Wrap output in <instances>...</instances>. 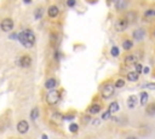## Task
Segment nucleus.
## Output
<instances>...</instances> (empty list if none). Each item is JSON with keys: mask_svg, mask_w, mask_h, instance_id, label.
I'll use <instances>...</instances> for the list:
<instances>
[{"mask_svg": "<svg viewBox=\"0 0 155 139\" xmlns=\"http://www.w3.org/2000/svg\"><path fill=\"white\" fill-rule=\"evenodd\" d=\"M18 40L21 42L24 47L27 48H30L34 46V42H35V35L34 33L30 30V29H26L23 31H21L18 34Z\"/></svg>", "mask_w": 155, "mask_h": 139, "instance_id": "1", "label": "nucleus"}, {"mask_svg": "<svg viewBox=\"0 0 155 139\" xmlns=\"http://www.w3.org/2000/svg\"><path fill=\"white\" fill-rule=\"evenodd\" d=\"M60 98H61L60 92L55 91V90H51L46 96V100H47V103L50 104V105H55V104H57L58 100H60Z\"/></svg>", "mask_w": 155, "mask_h": 139, "instance_id": "2", "label": "nucleus"}, {"mask_svg": "<svg viewBox=\"0 0 155 139\" xmlns=\"http://www.w3.org/2000/svg\"><path fill=\"white\" fill-rule=\"evenodd\" d=\"M114 90H115V85H111V83H107L104 87L102 89V97L108 99L110 98L113 94H114Z\"/></svg>", "mask_w": 155, "mask_h": 139, "instance_id": "3", "label": "nucleus"}, {"mask_svg": "<svg viewBox=\"0 0 155 139\" xmlns=\"http://www.w3.org/2000/svg\"><path fill=\"white\" fill-rule=\"evenodd\" d=\"M128 24H130V22L127 21L126 17H124V18L118 20V22H116L115 27H116V30H118V31H124L125 29H127Z\"/></svg>", "mask_w": 155, "mask_h": 139, "instance_id": "4", "label": "nucleus"}, {"mask_svg": "<svg viewBox=\"0 0 155 139\" xmlns=\"http://www.w3.org/2000/svg\"><path fill=\"white\" fill-rule=\"evenodd\" d=\"M0 27H1V29L4 31H10L13 29V21L11 18H5L1 21V24H0Z\"/></svg>", "mask_w": 155, "mask_h": 139, "instance_id": "5", "label": "nucleus"}, {"mask_svg": "<svg viewBox=\"0 0 155 139\" xmlns=\"http://www.w3.org/2000/svg\"><path fill=\"white\" fill-rule=\"evenodd\" d=\"M29 129V124L27 122L26 120H22V121H19V122L17 124V131L21 133V134H24L27 133Z\"/></svg>", "mask_w": 155, "mask_h": 139, "instance_id": "6", "label": "nucleus"}, {"mask_svg": "<svg viewBox=\"0 0 155 139\" xmlns=\"http://www.w3.org/2000/svg\"><path fill=\"white\" fill-rule=\"evenodd\" d=\"M18 63H19V65H21L22 68H28L32 64V58L28 55H24V56H22L21 58H19Z\"/></svg>", "mask_w": 155, "mask_h": 139, "instance_id": "7", "label": "nucleus"}, {"mask_svg": "<svg viewBox=\"0 0 155 139\" xmlns=\"http://www.w3.org/2000/svg\"><path fill=\"white\" fill-rule=\"evenodd\" d=\"M132 37H133V39H136V40H143L144 37H145V31H144V29L138 28V29H136V30L132 33Z\"/></svg>", "mask_w": 155, "mask_h": 139, "instance_id": "8", "label": "nucleus"}, {"mask_svg": "<svg viewBox=\"0 0 155 139\" xmlns=\"http://www.w3.org/2000/svg\"><path fill=\"white\" fill-rule=\"evenodd\" d=\"M137 61H138L137 55H128L125 58V64L126 65H133V64L137 63Z\"/></svg>", "mask_w": 155, "mask_h": 139, "instance_id": "9", "label": "nucleus"}, {"mask_svg": "<svg viewBox=\"0 0 155 139\" xmlns=\"http://www.w3.org/2000/svg\"><path fill=\"white\" fill-rule=\"evenodd\" d=\"M58 13H60V10H58V7L55 6V5H51V6L49 7V10H47V15H49V17H51V18H55V17H57Z\"/></svg>", "mask_w": 155, "mask_h": 139, "instance_id": "10", "label": "nucleus"}, {"mask_svg": "<svg viewBox=\"0 0 155 139\" xmlns=\"http://www.w3.org/2000/svg\"><path fill=\"white\" fill-rule=\"evenodd\" d=\"M115 7L116 10H125L127 7V0H115Z\"/></svg>", "mask_w": 155, "mask_h": 139, "instance_id": "11", "label": "nucleus"}, {"mask_svg": "<svg viewBox=\"0 0 155 139\" xmlns=\"http://www.w3.org/2000/svg\"><path fill=\"white\" fill-rule=\"evenodd\" d=\"M136 105H137V97H136V96L128 97V99H127V107L130 109H133Z\"/></svg>", "mask_w": 155, "mask_h": 139, "instance_id": "12", "label": "nucleus"}, {"mask_svg": "<svg viewBox=\"0 0 155 139\" xmlns=\"http://www.w3.org/2000/svg\"><path fill=\"white\" fill-rule=\"evenodd\" d=\"M56 85H57V81H56L53 78H51V79H49V80L45 82V87H46L47 90H53V89L56 87Z\"/></svg>", "mask_w": 155, "mask_h": 139, "instance_id": "13", "label": "nucleus"}, {"mask_svg": "<svg viewBox=\"0 0 155 139\" xmlns=\"http://www.w3.org/2000/svg\"><path fill=\"white\" fill-rule=\"evenodd\" d=\"M140 78V74L137 72H131L127 74V80L131 81V82H134V81H137Z\"/></svg>", "mask_w": 155, "mask_h": 139, "instance_id": "14", "label": "nucleus"}, {"mask_svg": "<svg viewBox=\"0 0 155 139\" xmlns=\"http://www.w3.org/2000/svg\"><path fill=\"white\" fill-rule=\"evenodd\" d=\"M155 17V10L150 9V10H147L145 13H144V20L145 21H150Z\"/></svg>", "mask_w": 155, "mask_h": 139, "instance_id": "15", "label": "nucleus"}, {"mask_svg": "<svg viewBox=\"0 0 155 139\" xmlns=\"http://www.w3.org/2000/svg\"><path fill=\"white\" fill-rule=\"evenodd\" d=\"M43 16H44V7H38L34 11V17H35L36 20H40Z\"/></svg>", "mask_w": 155, "mask_h": 139, "instance_id": "16", "label": "nucleus"}, {"mask_svg": "<svg viewBox=\"0 0 155 139\" xmlns=\"http://www.w3.org/2000/svg\"><path fill=\"white\" fill-rule=\"evenodd\" d=\"M140 98H141V105H145L147 102H148L149 96H148L147 92H141V93H140Z\"/></svg>", "mask_w": 155, "mask_h": 139, "instance_id": "17", "label": "nucleus"}, {"mask_svg": "<svg viewBox=\"0 0 155 139\" xmlns=\"http://www.w3.org/2000/svg\"><path fill=\"white\" fill-rule=\"evenodd\" d=\"M119 109H120V107H119V104L116 103V102H113L110 105H109V111L113 114V113H116V111H119Z\"/></svg>", "mask_w": 155, "mask_h": 139, "instance_id": "18", "label": "nucleus"}, {"mask_svg": "<svg viewBox=\"0 0 155 139\" xmlns=\"http://www.w3.org/2000/svg\"><path fill=\"white\" fill-rule=\"evenodd\" d=\"M145 111H147V114L148 115H155V103H151V104H149V105L147 107V109H145Z\"/></svg>", "mask_w": 155, "mask_h": 139, "instance_id": "19", "label": "nucleus"}, {"mask_svg": "<svg viewBox=\"0 0 155 139\" xmlns=\"http://www.w3.org/2000/svg\"><path fill=\"white\" fill-rule=\"evenodd\" d=\"M101 105H100V104H93V105L90 108V113L91 114H98L100 111H101Z\"/></svg>", "mask_w": 155, "mask_h": 139, "instance_id": "20", "label": "nucleus"}, {"mask_svg": "<svg viewBox=\"0 0 155 139\" xmlns=\"http://www.w3.org/2000/svg\"><path fill=\"white\" fill-rule=\"evenodd\" d=\"M132 46H133V42H132L131 40H125V41L123 42V48H124V50H126V51L131 50V48H132Z\"/></svg>", "mask_w": 155, "mask_h": 139, "instance_id": "21", "label": "nucleus"}, {"mask_svg": "<svg viewBox=\"0 0 155 139\" xmlns=\"http://www.w3.org/2000/svg\"><path fill=\"white\" fill-rule=\"evenodd\" d=\"M126 18H127V21H128L130 23H133V22L136 21V13H134V12H128V13L126 15Z\"/></svg>", "mask_w": 155, "mask_h": 139, "instance_id": "22", "label": "nucleus"}, {"mask_svg": "<svg viewBox=\"0 0 155 139\" xmlns=\"http://www.w3.org/2000/svg\"><path fill=\"white\" fill-rule=\"evenodd\" d=\"M38 116H39V109H38V108H34V109L32 110V113H30V119L35 121V120L38 119Z\"/></svg>", "mask_w": 155, "mask_h": 139, "instance_id": "23", "label": "nucleus"}, {"mask_svg": "<svg viewBox=\"0 0 155 139\" xmlns=\"http://www.w3.org/2000/svg\"><path fill=\"white\" fill-rule=\"evenodd\" d=\"M119 48L116 47V46H113L111 47V50H110V53H111V56H114V57H118L119 56Z\"/></svg>", "mask_w": 155, "mask_h": 139, "instance_id": "24", "label": "nucleus"}, {"mask_svg": "<svg viewBox=\"0 0 155 139\" xmlns=\"http://www.w3.org/2000/svg\"><path fill=\"white\" fill-rule=\"evenodd\" d=\"M124 86H125V80H123V79H119L115 82V87H118V89H121Z\"/></svg>", "mask_w": 155, "mask_h": 139, "instance_id": "25", "label": "nucleus"}, {"mask_svg": "<svg viewBox=\"0 0 155 139\" xmlns=\"http://www.w3.org/2000/svg\"><path fill=\"white\" fill-rule=\"evenodd\" d=\"M78 129H79V127H78V125H76V124H70V126H69V131H70V132L76 133V132H78Z\"/></svg>", "mask_w": 155, "mask_h": 139, "instance_id": "26", "label": "nucleus"}, {"mask_svg": "<svg viewBox=\"0 0 155 139\" xmlns=\"http://www.w3.org/2000/svg\"><path fill=\"white\" fill-rule=\"evenodd\" d=\"M134 67H136V72H137L138 74H141V73L143 72V65H142V64H140V63H136V64H134Z\"/></svg>", "mask_w": 155, "mask_h": 139, "instance_id": "27", "label": "nucleus"}, {"mask_svg": "<svg viewBox=\"0 0 155 139\" xmlns=\"http://www.w3.org/2000/svg\"><path fill=\"white\" fill-rule=\"evenodd\" d=\"M110 115H111V113H110L109 110H107L106 113H103V115H102V120H108V119L110 117Z\"/></svg>", "mask_w": 155, "mask_h": 139, "instance_id": "28", "label": "nucleus"}, {"mask_svg": "<svg viewBox=\"0 0 155 139\" xmlns=\"http://www.w3.org/2000/svg\"><path fill=\"white\" fill-rule=\"evenodd\" d=\"M76 4V0H67V5L68 7H74Z\"/></svg>", "mask_w": 155, "mask_h": 139, "instance_id": "29", "label": "nucleus"}, {"mask_svg": "<svg viewBox=\"0 0 155 139\" xmlns=\"http://www.w3.org/2000/svg\"><path fill=\"white\" fill-rule=\"evenodd\" d=\"M74 117H75L74 114H69V115H64V116H62L63 120H73Z\"/></svg>", "mask_w": 155, "mask_h": 139, "instance_id": "30", "label": "nucleus"}, {"mask_svg": "<svg viewBox=\"0 0 155 139\" xmlns=\"http://www.w3.org/2000/svg\"><path fill=\"white\" fill-rule=\"evenodd\" d=\"M144 87L145 89H150V90H155V83H147V85H144Z\"/></svg>", "mask_w": 155, "mask_h": 139, "instance_id": "31", "label": "nucleus"}, {"mask_svg": "<svg viewBox=\"0 0 155 139\" xmlns=\"http://www.w3.org/2000/svg\"><path fill=\"white\" fill-rule=\"evenodd\" d=\"M10 39H12V40H13V39H18V34H16V33H15V34H11Z\"/></svg>", "mask_w": 155, "mask_h": 139, "instance_id": "32", "label": "nucleus"}, {"mask_svg": "<svg viewBox=\"0 0 155 139\" xmlns=\"http://www.w3.org/2000/svg\"><path fill=\"white\" fill-rule=\"evenodd\" d=\"M143 73H144V74H148V73H149V68H144V69H143Z\"/></svg>", "mask_w": 155, "mask_h": 139, "instance_id": "33", "label": "nucleus"}, {"mask_svg": "<svg viewBox=\"0 0 155 139\" xmlns=\"http://www.w3.org/2000/svg\"><path fill=\"white\" fill-rule=\"evenodd\" d=\"M98 122H100V120H94V121H93V125L97 126V125H98Z\"/></svg>", "mask_w": 155, "mask_h": 139, "instance_id": "34", "label": "nucleus"}, {"mask_svg": "<svg viewBox=\"0 0 155 139\" xmlns=\"http://www.w3.org/2000/svg\"><path fill=\"white\" fill-rule=\"evenodd\" d=\"M41 139H49V138H47L46 134H43V135H41Z\"/></svg>", "mask_w": 155, "mask_h": 139, "instance_id": "35", "label": "nucleus"}, {"mask_svg": "<svg viewBox=\"0 0 155 139\" xmlns=\"http://www.w3.org/2000/svg\"><path fill=\"white\" fill-rule=\"evenodd\" d=\"M23 1H24L26 4H30V3H32V0H23Z\"/></svg>", "mask_w": 155, "mask_h": 139, "instance_id": "36", "label": "nucleus"}, {"mask_svg": "<svg viewBox=\"0 0 155 139\" xmlns=\"http://www.w3.org/2000/svg\"><path fill=\"white\" fill-rule=\"evenodd\" d=\"M126 139H137V138H136V137H133V135H131V137H127Z\"/></svg>", "mask_w": 155, "mask_h": 139, "instance_id": "37", "label": "nucleus"}, {"mask_svg": "<svg viewBox=\"0 0 155 139\" xmlns=\"http://www.w3.org/2000/svg\"><path fill=\"white\" fill-rule=\"evenodd\" d=\"M154 37H155V31H154Z\"/></svg>", "mask_w": 155, "mask_h": 139, "instance_id": "38", "label": "nucleus"}, {"mask_svg": "<svg viewBox=\"0 0 155 139\" xmlns=\"http://www.w3.org/2000/svg\"><path fill=\"white\" fill-rule=\"evenodd\" d=\"M111 1H115V0H111Z\"/></svg>", "mask_w": 155, "mask_h": 139, "instance_id": "39", "label": "nucleus"}]
</instances>
